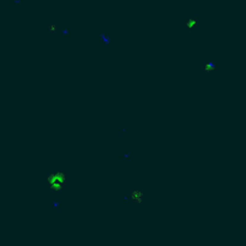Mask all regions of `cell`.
Here are the masks:
<instances>
[{"mask_svg":"<svg viewBox=\"0 0 246 246\" xmlns=\"http://www.w3.org/2000/svg\"><path fill=\"white\" fill-rule=\"evenodd\" d=\"M194 24H196V19H193V18H190V19L187 20V27H189V28L193 27Z\"/></svg>","mask_w":246,"mask_h":246,"instance_id":"obj_1","label":"cell"}]
</instances>
